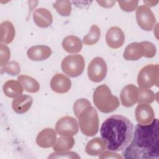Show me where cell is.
Returning a JSON list of instances; mask_svg holds the SVG:
<instances>
[{
  "mask_svg": "<svg viewBox=\"0 0 159 159\" xmlns=\"http://www.w3.org/2000/svg\"><path fill=\"white\" fill-rule=\"evenodd\" d=\"M17 80L22 84L23 88L28 93H35L38 92L40 89L39 83L31 76L22 75L17 77Z\"/></svg>",
  "mask_w": 159,
  "mask_h": 159,
  "instance_id": "obj_23",
  "label": "cell"
},
{
  "mask_svg": "<svg viewBox=\"0 0 159 159\" xmlns=\"http://www.w3.org/2000/svg\"><path fill=\"white\" fill-rule=\"evenodd\" d=\"M55 129L61 136L71 137L78 133V125L75 118L70 116H65L57 122Z\"/></svg>",
  "mask_w": 159,
  "mask_h": 159,
  "instance_id": "obj_9",
  "label": "cell"
},
{
  "mask_svg": "<svg viewBox=\"0 0 159 159\" xmlns=\"http://www.w3.org/2000/svg\"><path fill=\"white\" fill-rule=\"evenodd\" d=\"M63 49L69 53H77L82 48L83 44L80 39L75 35H68L62 41Z\"/></svg>",
  "mask_w": 159,
  "mask_h": 159,
  "instance_id": "obj_20",
  "label": "cell"
},
{
  "mask_svg": "<svg viewBox=\"0 0 159 159\" xmlns=\"http://www.w3.org/2000/svg\"><path fill=\"white\" fill-rule=\"evenodd\" d=\"M84 60L81 55L66 57L61 62L62 71L68 76L75 78L81 75L84 69Z\"/></svg>",
  "mask_w": 159,
  "mask_h": 159,
  "instance_id": "obj_6",
  "label": "cell"
},
{
  "mask_svg": "<svg viewBox=\"0 0 159 159\" xmlns=\"http://www.w3.org/2000/svg\"><path fill=\"white\" fill-rule=\"evenodd\" d=\"M78 122L82 133L88 137L96 135L99 130V118L97 111L90 106L80 114Z\"/></svg>",
  "mask_w": 159,
  "mask_h": 159,
  "instance_id": "obj_4",
  "label": "cell"
},
{
  "mask_svg": "<svg viewBox=\"0 0 159 159\" xmlns=\"http://www.w3.org/2000/svg\"><path fill=\"white\" fill-rule=\"evenodd\" d=\"M122 10L126 12H132L138 6V1H119L117 2Z\"/></svg>",
  "mask_w": 159,
  "mask_h": 159,
  "instance_id": "obj_32",
  "label": "cell"
},
{
  "mask_svg": "<svg viewBox=\"0 0 159 159\" xmlns=\"http://www.w3.org/2000/svg\"><path fill=\"white\" fill-rule=\"evenodd\" d=\"M159 122L154 119L150 124H137L135 127L132 139L122 152L127 159L159 158Z\"/></svg>",
  "mask_w": 159,
  "mask_h": 159,
  "instance_id": "obj_1",
  "label": "cell"
},
{
  "mask_svg": "<svg viewBox=\"0 0 159 159\" xmlns=\"http://www.w3.org/2000/svg\"><path fill=\"white\" fill-rule=\"evenodd\" d=\"M125 60L134 61L143 57V48L142 42H133L128 45L124 52Z\"/></svg>",
  "mask_w": 159,
  "mask_h": 159,
  "instance_id": "obj_18",
  "label": "cell"
},
{
  "mask_svg": "<svg viewBox=\"0 0 159 159\" xmlns=\"http://www.w3.org/2000/svg\"><path fill=\"white\" fill-rule=\"evenodd\" d=\"M93 102L98 109L103 113L113 112L120 104L117 97L112 95L106 84H101L95 89L93 93Z\"/></svg>",
  "mask_w": 159,
  "mask_h": 159,
  "instance_id": "obj_3",
  "label": "cell"
},
{
  "mask_svg": "<svg viewBox=\"0 0 159 159\" xmlns=\"http://www.w3.org/2000/svg\"><path fill=\"white\" fill-rule=\"evenodd\" d=\"M90 106H91L90 102L86 99L81 98L76 100L73 105V112L76 117H79L81 112L84 109Z\"/></svg>",
  "mask_w": 159,
  "mask_h": 159,
  "instance_id": "obj_29",
  "label": "cell"
},
{
  "mask_svg": "<svg viewBox=\"0 0 159 159\" xmlns=\"http://www.w3.org/2000/svg\"><path fill=\"white\" fill-rule=\"evenodd\" d=\"M143 2L144 3H145L146 4H145V6H150V7H152V6H155L158 2V1H143Z\"/></svg>",
  "mask_w": 159,
  "mask_h": 159,
  "instance_id": "obj_36",
  "label": "cell"
},
{
  "mask_svg": "<svg viewBox=\"0 0 159 159\" xmlns=\"http://www.w3.org/2000/svg\"><path fill=\"white\" fill-rule=\"evenodd\" d=\"M33 99L30 96L20 95L13 99L12 107L16 113L24 114L30 108Z\"/></svg>",
  "mask_w": 159,
  "mask_h": 159,
  "instance_id": "obj_17",
  "label": "cell"
},
{
  "mask_svg": "<svg viewBox=\"0 0 159 159\" xmlns=\"http://www.w3.org/2000/svg\"><path fill=\"white\" fill-rule=\"evenodd\" d=\"M120 101L123 106H133L138 99V88L134 84H128L124 87L120 94Z\"/></svg>",
  "mask_w": 159,
  "mask_h": 159,
  "instance_id": "obj_12",
  "label": "cell"
},
{
  "mask_svg": "<svg viewBox=\"0 0 159 159\" xmlns=\"http://www.w3.org/2000/svg\"><path fill=\"white\" fill-rule=\"evenodd\" d=\"M106 40L110 48L116 49L122 46L125 41V35L120 28L111 27L106 33Z\"/></svg>",
  "mask_w": 159,
  "mask_h": 159,
  "instance_id": "obj_11",
  "label": "cell"
},
{
  "mask_svg": "<svg viewBox=\"0 0 159 159\" xmlns=\"http://www.w3.org/2000/svg\"><path fill=\"white\" fill-rule=\"evenodd\" d=\"M143 48V57L146 58H153L157 52L155 46L151 42L144 41L142 42Z\"/></svg>",
  "mask_w": 159,
  "mask_h": 159,
  "instance_id": "obj_31",
  "label": "cell"
},
{
  "mask_svg": "<svg viewBox=\"0 0 159 159\" xmlns=\"http://www.w3.org/2000/svg\"><path fill=\"white\" fill-rule=\"evenodd\" d=\"M99 158H122V157H121L120 155L112 152V151H106L102 152L100 155L99 156Z\"/></svg>",
  "mask_w": 159,
  "mask_h": 159,
  "instance_id": "obj_34",
  "label": "cell"
},
{
  "mask_svg": "<svg viewBox=\"0 0 159 159\" xmlns=\"http://www.w3.org/2000/svg\"><path fill=\"white\" fill-rule=\"evenodd\" d=\"M106 148L107 145L104 140L96 137L88 142L85 147V152L89 155L96 156L103 152Z\"/></svg>",
  "mask_w": 159,
  "mask_h": 159,
  "instance_id": "obj_19",
  "label": "cell"
},
{
  "mask_svg": "<svg viewBox=\"0 0 159 159\" xmlns=\"http://www.w3.org/2000/svg\"><path fill=\"white\" fill-rule=\"evenodd\" d=\"M158 65L150 64L143 67L139 73L137 83L140 88H149L155 85L158 86Z\"/></svg>",
  "mask_w": 159,
  "mask_h": 159,
  "instance_id": "obj_5",
  "label": "cell"
},
{
  "mask_svg": "<svg viewBox=\"0 0 159 159\" xmlns=\"http://www.w3.org/2000/svg\"><path fill=\"white\" fill-rule=\"evenodd\" d=\"M51 48L46 45H35L30 47L27 52L29 58L33 61H43L50 57Z\"/></svg>",
  "mask_w": 159,
  "mask_h": 159,
  "instance_id": "obj_16",
  "label": "cell"
},
{
  "mask_svg": "<svg viewBox=\"0 0 159 159\" xmlns=\"http://www.w3.org/2000/svg\"><path fill=\"white\" fill-rule=\"evenodd\" d=\"M71 82L69 78L61 73L55 75L50 81L52 89L57 93H67L71 88Z\"/></svg>",
  "mask_w": 159,
  "mask_h": 159,
  "instance_id": "obj_14",
  "label": "cell"
},
{
  "mask_svg": "<svg viewBox=\"0 0 159 159\" xmlns=\"http://www.w3.org/2000/svg\"><path fill=\"white\" fill-rule=\"evenodd\" d=\"M36 143L42 148L53 147L57 141V133L52 128H46L41 130L36 137Z\"/></svg>",
  "mask_w": 159,
  "mask_h": 159,
  "instance_id": "obj_13",
  "label": "cell"
},
{
  "mask_svg": "<svg viewBox=\"0 0 159 159\" xmlns=\"http://www.w3.org/2000/svg\"><path fill=\"white\" fill-rule=\"evenodd\" d=\"M101 35V30L96 25H92L89 32L83 39V42L85 45H92L96 43Z\"/></svg>",
  "mask_w": 159,
  "mask_h": 159,
  "instance_id": "obj_25",
  "label": "cell"
},
{
  "mask_svg": "<svg viewBox=\"0 0 159 159\" xmlns=\"http://www.w3.org/2000/svg\"><path fill=\"white\" fill-rule=\"evenodd\" d=\"M80 158V157L74 152H60L51 153L48 158Z\"/></svg>",
  "mask_w": 159,
  "mask_h": 159,
  "instance_id": "obj_33",
  "label": "cell"
},
{
  "mask_svg": "<svg viewBox=\"0 0 159 159\" xmlns=\"http://www.w3.org/2000/svg\"><path fill=\"white\" fill-rule=\"evenodd\" d=\"M20 72V65L16 61H11L1 67V74L7 73L11 76H16L19 75Z\"/></svg>",
  "mask_w": 159,
  "mask_h": 159,
  "instance_id": "obj_28",
  "label": "cell"
},
{
  "mask_svg": "<svg viewBox=\"0 0 159 159\" xmlns=\"http://www.w3.org/2000/svg\"><path fill=\"white\" fill-rule=\"evenodd\" d=\"M11 53L9 47L3 43L0 44V63L1 67L6 65L10 58Z\"/></svg>",
  "mask_w": 159,
  "mask_h": 159,
  "instance_id": "obj_30",
  "label": "cell"
},
{
  "mask_svg": "<svg viewBox=\"0 0 159 159\" xmlns=\"http://www.w3.org/2000/svg\"><path fill=\"white\" fill-rule=\"evenodd\" d=\"M135 116L139 124L145 125L152 122L155 118V112L148 104L140 103L135 108Z\"/></svg>",
  "mask_w": 159,
  "mask_h": 159,
  "instance_id": "obj_10",
  "label": "cell"
},
{
  "mask_svg": "<svg viewBox=\"0 0 159 159\" xmlns=\"http://www.w3.org/2000/svg\"><path fill=\"white\" fill-rule=\"evenodd\" d=\"M135 15L138 25L143 30L150 31L155 27L156 18L149 7L140 6L136 10Z\"/></svg>",
  "mask_w": 159,
  "mask_h": 159,
  "instance_id": "obj_7",
  "label": "cell"
},
{
  "mask_svg": "<svg viewBox=\"0 0 159 159\" xmlns=\"http://www.w3.org/2000/svg\"><path fill=\"white\" fill-rule=\"evenodd\" d=\"M107 71V65L104 60L101 57H96L88 65V75L92 81L98 83L105 78Z\"/></svg>",
  "mask_w": 159,
  "mask_h": 159,
  "instance_id": "obj_8",
  "label": "cell"
},
{
  "mask_svg": "<svg viewBox=\"0 0 159 159\" xmlns=\"http://www.w3.org/2000/svg\"><path fill=\"white\" fill-rule=\"evenodd\" d=\"M75 145V140L71 137H61L57 139L53 149L55 152H66L71 149Z\"/></svg>",
  "mask_w": 159,
  "mask_h": 159,
  "instance_id": "obj_24",
  "label": "cell"
},
{
  "mask_svg": "<svg viewBox=\"0 0 159 159\" xmlns=\"http://www.w3.org/2000/svg\"><path fill=\"white\" fill-rule=\"evenodd\" d=\"M155 100V94L150 89L140 88L138 89L137 102L140 103L150 104Z\"/></svg>",
  "mask_w": 159,
  "mask_h": 159,
  "instance_id": "obj_26",
  "label": "cell"
},
{
  "mask_svg": "<svg viewBox=\"0 0 159 159\" xmlns=\"http://www.w3.org/2000/svg\"><path fill=\"white\" fill-rule=\"evenodd\" d=\"M53 6L61 16H69L71 14V4L70 1H57Z\"/></svg>",
  "mask_w": 159,
  "mask_h": 159,
  "instance_id": "obj_27",
  "label": "cell"
},
{
  "mask_svg": "<svg viewBox=\"0 0 159 159\" xmlns=\"http://www.w3.org/2000/svg\"><path fill=\"white\" fill-rule=\"evenodd\" d=\"M97 2L103 7L110 8L112 7L116 2L115 1H97Z\"/></svg>",
  "mask_w": 159,
  "mask_h": 159,
  "instance_id": "obj_35",
  "label": "cell"
},
{
  "mask_svg": "<svg viewBox=\"0 0 159 159\" xmlns=\"http://www.w3.org/2000/svg\"><path fill=\"white\" fill-rule=\"evenodd\" d=\"M33 19L38 27L47 28L52 24L53 16L48 9L45 8H39L34 11Z\"/></svg>",
  "mask_w": 159,
  "mask_h": 159,
  "instance_id": "obj_15",
  "label": "cell"
},
{
  "mask_svg": "<svg viewBox=\"0 0 159 159\" xmlns=\"http://www.w3.org/2000/svg\"><path fill=\"white\" fill-rule=\"evenodd\" d=\"M3 91L5 95L11 98H16L22 94L24 88L19 81L10 80L3 85Z\"/></svg>",
  "mask_w": 159,
  "mask_h": 159,
  "instance_id": "obj_21",
  "label": "cell"
},
{
  "mask_svg": "<svg viewBox=\"0 0 159 159\" xmlns=\"http://www.w3.org/2000/svg\"><path fill=\"white\" fill-rule=\"evenodd\" d=\"M100 133L109 150L122 151L127 147L132 139L134 125L125 116L115 114L103 122Z\"/></svg>",
  "mask_w": 159,
  "mask_h": 159,
  "instance_id": "obj_2",
  "label": "cell"
},
{
  "mask_svg": "<svg viewBox=\"0 0 159 159\" xmlns=\"http://www.w3.org/2000/svg\"><path fill=\"white\" fill-rule=\"evenodd\" d=\"M15 37V29L9 21H4L0 25V41L4 43H10Z\"/></svg>",
  "mask_w": 159,
  "mask_h": 159,
  "instance_id": "obj_22",
  "label": "cell"
}]
</instances>
